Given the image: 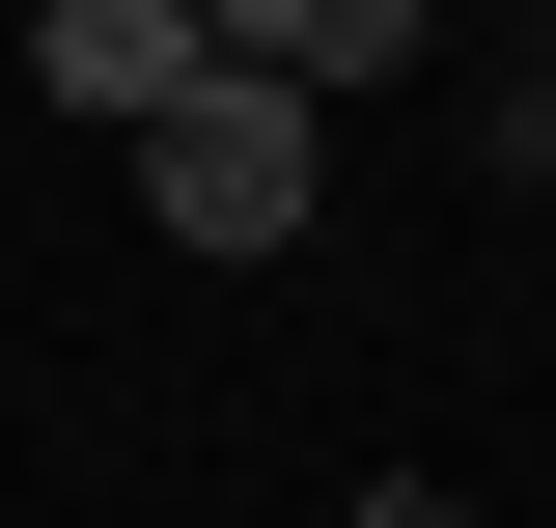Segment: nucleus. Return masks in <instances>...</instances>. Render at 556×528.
<instances>
[{
	"label": "nucleus",
	"instance_id": "f257e3e1",
	"mask_svg": "<svg viewBox=\"0 0 556 528\" xmlns=\"http://www.w3.org/2000/svg\"><path fill=\"white\" fill-rule=\"evenodd\" d=\"M139 196H167V251H306V196H334V112H278V84L223 56L195 112L139 139Z\"/></svg>",
	"mask_w": 556,
	"mask_h": 528
},
{
	"label": "nucleus",
	"instance_id": "f03ea898",
	"mask_svg": "<svg viewBox=\"0 0 556 528\" xmlns=\"http://www.w3.org/2000/svg\"><path fill=\"white\" fill-rule=\"evenodd\" d=\"M28 84L112 112V139H167V112L223 84V0H28Z\"/></svg>",
	"mask_w": 556,
	"mask_h": 528
},
{
	"label": "nucleus",
	"instance_id": "7ed1b4c3",
	"mask_svg": "<svg viewBox=\"0 0 556 528\" xmlns=\"http://www.w3.org/2000/svg\"><path fill=\"white\" fill-rule=\"evenodd\" d=\"M223 56L278 112H334V84H417V0H223Z\"/></svg>",
	"mask_w": 556,
	"mask_h": 528
},
{
	"label": "nucleus",
	"instance_id": "20e7f679",
	"mask_svg": "<svg viewBox=\"0 0 556 528\" xmlns=\"http://www.w3.org/2000/svg\"><path fill=\"white\" fill-rule=\"evenodd\" d=\"M473 167H501V196H556V84H529V56L473 84Z\"/></svg>",
	"mask_w": 556,
	"mask_h": 528
},
{
	"label": "nucleus",
	"instance_id": "39448f33",
	"mask_svg": "<svg viewBox=\"0 0 556 528\" xmlns=\"http://www.w3.org/2000/svg\"><path fill=\"white\" fill-rule=\"evenodd\" d=\"M334 528H473V501H445V473H362V501H334Z\"/></svg>",
	"mask_w": 556,
	"mask_h": 528
},
{
	"label": "nucleus",
	"instance_id": "423d86ee",
	"mask_svg": "<svg viewBox=\"0 0 556 528\" xmlns=\"http://www.w3.org/2000/svg\"><path fill=\"white\" fill-rule=\"evenodd\" d=\"M529 84H556V56H529Z\"/></svg>",
	"mask_w": 556,
	"mask_h": 528
}]
</instances>
